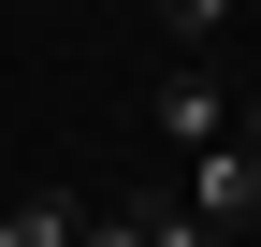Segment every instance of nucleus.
Returning <instances> with one entry per match:
<instances>
[{"label":"nucleus","instance_id":"6","mask_svg":"<svg viewBox=\"0 0 261 247\" xmlns=\"http://www.w3.org/2000/svg\"><path fill=\"white\" fill-rule=\"evenodd\" d=\"M232 145H261V102H247V116H232Z\"/></svg>","mask_w":261,"mask_h":247},{"label":"nucleus","instance_id":"1","mask_svg":"<svg viewBox=\"0 0 261 247\" xmlns=\"http://www.w3.org/2000/svg\"><path fill=\"white\" fill-rule=\"evenodd\" d=\"M189 218H218V233H261V145H189Z\"/></svg>","mask_w":261,"mask_h":247},{"label":"nucleus","instance_id":"2","mask_svg":"<svg viewBox=\"0 0 261 247\" xmlns=\"http://www.w3.org/2000/svg\"><path fill=\"white\" fill-rule=\"evenodd\" d=\"M145 116H160V145H218V131H232V87H218L203 58H174V73H160V102H145Z\"/></svg>","mask_w":261,"mask_h":247},{"label":"nucleus","instance_id":"3","mask_svg":"<svg viewBox=\"0 0 261 247\" xmlns=\"http://www.w3.org/2000/svg\"><path fill=\"white\" fill-rule=\"evenodd\" d=\"M160 15H174V44H218V29H232V0H160Z\"/></svg>","mask_w":261,"mask_h":247},{"label":"nucleus","instance_id":"5","mask_svg":"<svg viewBox=\"0 0 261 247\" xmlns=\"http://www.w3.org/2000/svg\"><path fill=\"white\" fill-rule=\"evenodd\" d=\"M0 247H29V218H15V204H0Z\"/></svg>","mask_w":261,"mask_h":247},{"label":"nucleus","instance_id":"4","mask_svg":"<svg viewBox=\"0 0 261 247\" xmlns=\"http://www.w3.org/2000/svg\"><path fill=\"white\" fill-rule=\"evenodd\" d=\"M73 247H145V204H116V218H87Z\"/></svg>","mask_w":261,"mask_h":247}]
</instances>
